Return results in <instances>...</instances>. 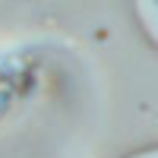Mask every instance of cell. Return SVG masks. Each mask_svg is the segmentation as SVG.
<instances>
[{
    "label": "cell",
    "mask_w": 158,
    "mask_h": 158,
    "mask_svg": "<svg viewBox=\"0 0 158 158\" xmlns=\"http://www.w3.org/2000/svg\"><path fill=\"white\" fill-rule=\"evenodd\" d=\"M127 158H158V149H142V152H136V155H127Z\"/></svg>",
    "instance_id": "6da1fadb"
}]
</instances>
